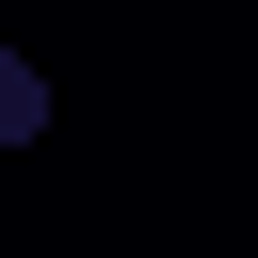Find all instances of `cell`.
I'll return each instance as SVG.
<instances>
[{
	"label": "cell",
	"instance_id": "cell-1",
	"mask_svg": "<svg viewBox=\"0 0 258 258\" xmlns=\"http://www.w3.org/2000/svg\"><path fill=\"white\" fill-rule=\"evenodd\" d=\"M32 129H48V64L0 32V145H32Z\"/></svg>",
	"mask_w": 258,
	"mask_h": 258
}]
</instances>
